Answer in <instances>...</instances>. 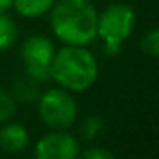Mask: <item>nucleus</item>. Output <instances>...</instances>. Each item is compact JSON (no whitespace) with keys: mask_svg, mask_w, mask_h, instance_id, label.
Instances as JSON below:
<instances>
[{"mask_svg":"<svg viewBox=\"0 0 159 159\" xmlns=\"http://www.w3.org/2000/svg\"><path fill=\"white\" fill-rule=\"evenodd\" d=\"M98 12L89 0H58L52 5V29L67 45H87L96 38Z\"/></svg>","mask_w":159,"mask_h":159,"instance_id":"f257e3e1","label":"nucleus"},{"mask_svg":"<svg viewBox=\"0 0 159 159\" xmlns=\"http://www.w3.org/2000/svg\"><path fill=\"white\" fill-rule=\"evenodd\" d=\"M50 77L63 89L86 91L98 77V62L82 45H67L55 52L50 63Z\"/></svg>","mask_w":159,"mask_h":159,"instance_id":"f03ea898","label":"nucleus"},{"mask_svg":"<svg viewBox=\"0 0 159 159\" xmlns=\"http://www.w3.org/2000/svg\"><path fill=\"white\" fill-rule=\"evenodd\" d=\"M135 12L127 4H111L98 16L96 36L106 43L108 52H118L120 45L132 34Z\"/></svg>","mask_w":159,"mask_h":159,"instance_id":"7ed1b4c3","label":"nucleus"},{"mask_svg":"<svg viewBox=\"0 0 159 159\" xmlns=\"http://www.w3.org/2000/svg\"><path fill=\"white\" fill-rule=\"evenodd\" d=\"M39 116L48 127L65 130L75 121L77 104L65 89H50L39 98Z\"/></svg>","mask_w":159,"mask_h":159,"instance_id":"20e7f679","label":"nucleus"},{"mask_svg":"<svg viewBox=\"0 0 159 159\" xmlns=\"http://www.w3.org/2000/svg\"><path fill=\"white\" fill-rule=\"evenodd\" d=\"M53 55V43L45 36H31L22 43V62L26 65V72L34 80H45L50 77V63Z\"/></svg>","mask_w":159,"mask_h":159,"instance_id":"39448f33","label":"nucleus"},{"mask_svg":"<svg viewBox=\"0 0 159 159\" xmlns=\"http://www.w3.org/2000/svg\"><path fill=\"white\" fill-rule=\"evenodd\" d=\"M79 144L70 134L55 130L38 140L34 159H77Z\"/></svg>","mask_w":159,"mask_h":159,"instance_id":"423d86ee","label":"nucleus"},{"mask_svg":"<svg viewBox=\"0 0 159 159\" xmlns=\"http://www.w3.org/2000/svg\"><path fill=\"white\" fill-rule=\"evenodd\" d=\"M28 130L19 123H9L0 128V145L9 152H21L28 145Z\"/></svg>","mask_w":159,"mask_h":159,"instance_id":"0eeeda50","label":"nucleus"},{"mask_svg":"<svg viewBox=\"0 0 159 159\" xmlns=\"http://www.w3.org/2000/svg\"><path fill=\"white\" fill-rule=\"evenodd\" d=\"M55 0H12L16 11L24 17H38L52 9Z\"/></svg>","mask_w":159,"mask_h":159,"instance_id":"6e6552de","label":"nucleus"},{"mask_svg":"<svg viewBox=\"0 0 159 159\" xmlns=\"http://www.w3.org/2000/svg\"><path fill=\"white\" fill-rule=\"evenodd\" d=\"M17 26L5 12H0V50H7L16 43Z\"/></svg>","mask_w":159,"mask_h":159,"instance_id":"1a4fd4ad","label":"nucleus"},{"mask_svg":"<svg viewBox=\"0 0 159 159\" xmlns=\"http://www.w3.org/2000/svg\"><path fill=\"white\" fill-rule=\"evenodd\" d=\"M140 48L145 55L152 57V58H156V57L159 55V31L156 28H152L151 31L142 38Z\"/></svg>","mask_w":159,"mask_h":159,"instance_id":"9d476101","label":"nucleus"},{"mask_svg":"<svg viewBox=\"0 0 159 159\" xmlns=\"http://www.w3.org/2000/svg\"><path fill=\"white\" fill-rule=\"evenodd\" d=\"M16 103L12 96H9L5 91H0V121H5L14 115Z\"/></svg>","mask_w":159,"mask_h":159,"instance_id":"9b49d317","label":"nucleus"},{"mask_svg":"<svg viewBox=\"0 0 159 159\" xmlns=\"http://www.w3.org/2000/svg\"><path fill=\"white\" fill-rule=\"evenodd\" d=\"M101 127H103V121H101L99 116H89L86 121H84V125H82V134H84V137L93 139L94 135H96L98 132L101 130Z\"/></svg>","mask_w":159,"mask_h":159,"instance_id":"f8f14e48","label":"nucleus"},{"mask_svg":"<svg viewBox=\"0 0 159 159\" xmlns=\"http://www.w3.org/2000/svg\"><path fill=\"white\" fill-rule=\"evenodd\" d=\"M82 159H115V156L111 154L108 149L103 147H91L82 154Z\"/></svg>","mask_w":159,"mask_h":159,"instance_id":"ddd939ff","label":"nucleus"},{"mask_svg":"<svg viewBox=\"0 0 159 159\" xmlns=\"http://www.w3.org/2000/svg\"><path fill=\"white\" fill-rule=\"evenodd\" d=\"M12 5V0H0V12H5Z\"/></svg>","mask_w":159,"mask_h":159,"instance_id":"4468645a","label":"nucleus"}]
</instances>
